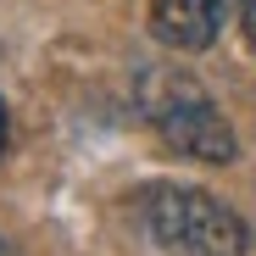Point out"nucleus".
<instances>
[{"label": "nucleus", "instance_id": "obj_1", "mask_svg": "<svg viewBox=\"0 0 256 256\" xmlns=\"http://www.w3.org/2000/svg\"><path fill=\"white\" fill-rule=\"evenodd\" d=\"M134 100H140L145 122L156 128V140L167 150H178L190 162H206V167H228L240 156V140H234L223 106L206 95V84L195 72L145 62L140 78H134Z\"/></svg>", "mask_w": 256, "mask_h": 256}, {"label": "nucleus", "instance_id": "obj_2", "mask_svg": "<svg viewBox=\"0 0 256 256\" xmlns=\"http://www.w3.org/2000/svg\"><path fill=\"white\" fill-rule=\"evenodd\" d=\"M134 206H140L145 234L167 256H245V245H250L245 218L195 184L156 178L134 195Z\"/></svg>", "mask_w": 256, "mask_h": 256}, {"label": "nucleus", "instance_id": "obj_3", "mask_svg": "<svg viewBox=\"0 0 256 256\" xmlns=\"http://www.w3.org/2000/svg\"><path fill=\"white\" fill-rule=\"evenodd\" d=\"M228 0H150V28L173 50H212L223 34Z\"/></svg>", "mask_w": 256, "mask_h": 256}, {"label": "nucleus", "instance_id": "obj_4", "mask_svg": "<svg viewBox=\"0 0 256 256\" xmlns=\"http://www.w3.org/2000/svg\"><path fill=\"white\" fill-rule=\"evenodd\" d=\"M234 6H240V34H245V45L256 56V0H234Z\"/></svg>", "mask_w": 256, "mask_h": 256}, {"label": "nucleus", "instance_id": "obj_5", "mask_svg": "<svg viewBox=\"0 0 256 256\" xmlns=\"http://www.w3.org/2000/svg\"><path fill=\"white\" fill-rule=\"evenodd\" d=\"M6 134H12V122H6V100H0V150H6Z\"/></svg>", "mask_w": 256, "mask_h": 256}, {"label": "nucleus", "instance_id": "obj_6", "mask_svg": "<svg viewBox=\"0 0 256 256\" xmlns=\"http://www.w3.org/2000/svg\"><path fill=\"white\" fill-rule=\"evenodd\" d=\"M0 256H17V250H12V245H6V240H0Z\"/></svg>", "mask_w": 256, "mask_h": 256}]
</instances>
